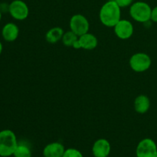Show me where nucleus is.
I'll return each instance as SVG.
<instances>
[{
  "mask_svg": "<svg viewBox=\"0 0 157 157\" xmlns=\"http://www.w3.org/2000/svg\"><path fill=\"white\" fill-rule=\"evenodd\" d=\"M99 18L104 26L113 28L121 19V8L115 0H110L102 6L100 9Z\"/></svg>",
  "mask_w": 157,
  "mask_h": 157,
  "instance_id": "1",
  "label": "nucleus"
},
{
  "mask_svg": "<svg viewBox=\"0 0 157 157\" xmlns=\"http://www.w3.org/2000/svg\"><path fill=\"white\" fill-rule=\"evenodd\" d=\"M69 26H70V30L76 34L78 36H81L87 33L90 29L89 21L84 15L81 14L74 15L71 18Z\"/></svg>",
  "mask_w": 157,
  "mask_h": 157,
  "instance_id": "6",
  "label": "nucleus"
},
{
  "mask_svg": "<svg viewBox=\"0 0 157 157\" xmlns=\"http://www.w3.org/2000/svg\"><path fill=\"white\" fill-rule=\"evenodd\" d=\"M133 106H134V109L136 113H140V114L146 113L150 108V98L145 94L138 95L135 98Z\"/></svg>",
  "mask_w": 157,
  "mask_h": 157,
  "instance_id": "13",
  "label": "nucleus"
},
{
  "mask_svg": "<svg viewBox=\"0 0 157 157\" xmlns=\"http://www.w3.org/2000/svg\"><path fill=\"white\" fill-rule=\"evenodd\" d=\"M156 157H157V155H156Z\"/></svg>",
  "mask_w": 157,
  "mask_h": 157,
  "instance_id": "22",
  "label": "nucleus"
},
{
  "mask_svg": "<svg viewBox=\"0 0 157 157\" xmlns=\"http://www.w3.org/2000/svg\"><path fill=\"white\" fill-rule=\"evenodd\" d=\"M151 21L157 23V6H155L153 9H152Z\"/></svg>",
  "mask_w": 157,
  "mask_h": 157,
  "instance_id": "19",
  "label": "nucleus"
},
{
  "mask_svg": "<svg viewBox=\"0 0 157 157\" xmlns=\"http://www.w3.org/2000/svg\"><path fill=\"white\" fill-rule=\"evenodd\" d=\"M98 38L94 34L87 32L84 35L79 36L78 41L75 43L72 48H74L75 49L94 50L98 47Z\"/></svg>",
  "mask_w": 157,
  "mask_h": 157,
  "instance_id": "9",
  "label": "nucleus"
},
{
  "mask_svg": "<svg viewBox=\"0 0 157 157\" xmlns=\"http://www.w3.org/2000/svg\"><path fill=\"white\" fill-rule=\"evenodd\" d=\"M19 35V29L18 25L13 22H8L2 29V35L3 39L8 42L15 41Z\"/></svg>",
  "mask_w": 157,
  "mask_h": 157,
  "instance_id": "12",
  "label": "nucleus"
},
{
  "mask_svg": "<svg viewBox=\"0 0 157 157\" xmlns=\"http://www.w3.org/2000/svg\"><path fill=\"white\" fill-rule=\"evenodd\" d=\"M91 151L94 157H107L111 151V145L107 140L101 138L94 143Z\"/></svg>",
  "mask_w": 157,
  "mask_h": 157,
  "instance_id": "10",
  "label": "nucleus"
},
{
  "mask_svg": "<svg viewBox=\"0 0 157 157\" xmlns=\"http://www.w3.org/2000/svg\"><path fill=\"white\" fill-rule=\"evenodd\" d=\"M2 49H3L2 44V42H1V41H0V55H1L2 52Z\"/></svg>",
  "mask_w": 157,
  "mask_h": 157,
  "instance_id": "20",
  "label": "nucleus"
},
{
  "mask_svg": "<svg viewBox=\"0 0 157 157\" xmlns=\"http://www.w3.org/2000/svg\"><path fill=\"white\" fill-rule=\"evenodd\" d=\"M107 157H109V156H107Z\"/></svg>",
  "mask_w": 157,
  "mask_h": 157,
  "instance_id": "24",
  "label": "nucleus"
},
{
  "mask_svg": "<svg viewBox=\"0 0 157 157\" xmlns=\"http://www.w3.org/2000/svg\"><path fill=\"white\" fill-rule=\"evenodd\" d=\"M1 19H2V12L1 10H0V21H1Z\"/></svg>",
  "mask_w": 157,
  "mask_h": 157,
  "instance_id": "21",
  "label": "nucleus"
},
{
  "mask_svg": "<svg viewBox=\"0 0 157 157\" xmlns=\"http://www.w3.org/2000/svg\"><path fill=\"white\" fill-rule=\"evenodd\" d=\"M0 157H2V156H0Z\"/></svg>",
  "mask_w": 157,
  "mask_h": 157,
  "instance_id": "23",
  "label": "nucleus"
},
{
  "mask_svg": "<svg viewBox=\"0 0 157 157\" xmlns=\"http://www.w3.org/2000/svg\"><path fill=\"white\" fill-rule=\"evenodd\" d=\"M64 30L61 27H53L49 29L45 34V40L50 44H56L61 41L64 35Z\"/></svg>",
  "mask_w": 157,
  "mask_h": 157,
  "instance_id": "14",
  "label": "nucleus"
},
{
  "mask_svg": "<svg viewBox=\"0 0 157 157\" xmlns=\"http://www.w3.org/2000/svg\"><path fill=\"white\" fill-rule=\"evenodd\" d=\"M129 64L132 70L137 73L147 71L152 64V60L150 55L144 52H138L130 57Z\"/></svg>",
  "mask_w": 157,
  "mask_h": 157,
  "instance_id": "4",
  "label": "nucleus"
},
{
  "mask_svg": "<svg viewBox=\"0 0 157 157\" xmlns=\"http://www.w3.org/2000/svg\"><path fill=\"white\" fill-rule=\"evenodd\" d=\"M152 8L145 2H136L130 6V15L134 21L146 23L151 20Z\"/></svg>",
  "mask_w": 157,
  "mask_h": 157,
  "instance_id": "3",
  "label": "nucleus"
},
{
  "mask_svg": "<svg viewBox=\"0 0 157 157\" xmlns=\"http://www.w3.org/2000/svg\"><path fill=\"white\" fill-rule=\"evenodd\" d=\"M62 157H84L82 153L75 148H67L64 151Z\"/></svg>",
  "mask_w": 157,
  "mask_h": 157,
  "instance_id": "17",
  "label": "nucleus"
},
{
  "mask_svg": "<svg viewBox=\"0 0 157 157\" xmlns=\"http://www.w3.org/2000/svg\"><path fill=\"white\" fill-rule=\"evenodd\" d=\"M9 12L14 19L23 21L29 17V9L22 0H14L9 4Z\"/></svg>",
  "mask_w": 157,
  "mask_h": 157,
  "instance_id": "7",
  "label": "nucleus"
},
{
  "mask_svg": "<svg viewBox=\"0 0 157 157\" xmlns=\"http://www.w3.org/2000/svg\"><path fill=\"white\" fill-rule=\"evenodd\" d=\"M18 144L17 136L12 130H3L0 131V156L2 157L13 156Z\"/></svg>",
  "mask_w": 157,
  "mask_h": 157,
  "instance_id": "2",
  "label": "nucleus"
},
{
  "mask_svg": "<svg viewBox=\"0 0 157 157\" xmlns=\"http://www.w3.org/2000/svg\"><path fill=\"white\" fill-rule=\"evenodd\" d=\"M115 2L121 9L130 6L133 3V0H115Z\"/></svg>",
  "mask_w": 157,
  "mask_h": 157,
  "instance_id": "18",
  "label": "nucleus"
},
{
  "mask_svg": "<svg viewBox=\"0 0 157 157\" xmlns=\"http://www.w3.org/2000/svg\"><path fill=\"white\" fill-rule=\"evenodd\" d=\"M66 149L60 142H52L47 144L43 149L44 157H62Z\"/></svg>",
  "mask_w": 157,
  "mask_h": 157,
  "instance_id": "11",
  "label": "nucleus"
},
{
  "mask_svg": "<svg viewBox=\"0 0 157 157\" xmlns=\"http://www.w3.org/2000/svg\"><path fill=\"white\" fill-rule=\"evenodd\" d=\"M78 38L79 36H78L76 34L70 30L68 32H64L61 41L66 47H73L75 43L78 41Z\"/></svg>",
  "mask_w": 157,
  "mask_h": 157,
  "instance_id": "16",
  "label": "nucleus"
},
{
  "mask_svg": "<svg viewBox=\"0 0 157 157\" xmlns=\"http://www.w3.org/2000/svg\"><path fill=\"white\" fill-rule=\"evenodd\" d=\"M136 157H156L157 145L151 138H144L138 143L136 148Z\"/></svg>",
  "mask_w": 157,
  "mask_h": 157,
  "instance_id": "5",
  "label": "nucleus"
},
{
  "mask_svg": "<svg viewBox=\"0 0 157 157\" xmlns=\"http://www.w3.org/2000/svg\"><path fill=\"white\" fill-rule=\"evenodd\" d=\"M115 35L121 40L131 38L134 32V27L131 21L127 19H121L113 27Z\"/></svg>",
  "mask_w": 157,
  "mask_h": 157,
  "instance_id": "8",
  "label": "nucleus"
},
{
  "mask_svg": "<svg viewBox=\"0 0 157 157\" xmlns=\"http://www.w3.org/2000/svg\"><path fill=\"white\" fill-rule=\"evenodd\" d=\"M31 148L25 144H18L13 153L14 157H32Z\"/></svg>",
  "mask_w": 157,
  "mask_h": 157,
  "instance_id": "15",
  "label": "nucleus"
}]
</instances>
